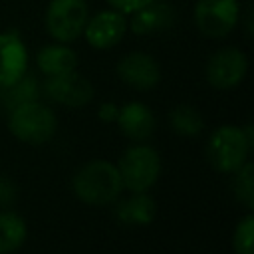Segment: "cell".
Listing matches in <instances>:
<instances>
[{"instance_id":"ffe728a7","label":"cell","mask_w":254,"mask_h":254,"mask_svg":"<svg viewBox=\"0 0 254 254\" xmlns=\"http://www.w3.org/2000/svg\"><path fill=\"white\" fill-rule=\"evenodd\" d=\"M252 236H254V216L248 212L234 226V232H232L234 254H252Z\"/></svg>"},{"instance_id":"7402d4cb","label":"cell","mask_w":254,"mask_h":254,"mask_svg":"<svg viewBox=\"0 0 254 254\" xmlns=\"http://www.w3.org/2000/svg\"><path fill=\"white\" fill-rule=\"evenodd\" d=\"M149 2H153V0H107V4L113 8V10H117V12H121V14H133V12H137L139 8H143V6H147Z\"/></svg>"},{"instance_id":"6da1fadb","label":"cell","mask_w":254,"mask_h":254,"mask_svg":"<svg viewBox=\"0 0 254 254\" xmlns=\"http://www.w3.org/2000/svg\"><path fill=\"white\" fill-rule=\"evenodd\" d=\"M71 189L81 202L103 206L119 196L123 183L117 165H111L109 161H91L73 175Z\"/></svg>"},{"instance_id":"3957f363","label":"cell","mask_w":254,"mask_h":254,"mask_svg":"<svg viewBox=\"0 0 254 254\" xmlns=\"http://www.w3.org/2000/svg\"><path fill=\"white\" fill-rule=\"evenodd\" d=\"M252 147L246 143L242 127L222 125L214 129L206 143V159L218 173H234L244 161Z\"/></svg>"},{"instance_id":"4fadbf2b","label":"cell","mask_w":254,"mask_h":254,"mask_svg":"<svg viewBox=\"0 0 254 254\" xmlns=\"http://www.w3.org/2000/svg\"><path fill=\"white\" fill-rule=\"evenodd\" d=\"M119 131L131 141H145L155 131V115L149 105L141 101H129L119 107L115 117Z\"/></svg>"},{"instance_id":"e0dca14e","label":"cell","mask_w":254,"mask_h":254,"mask_svg":"<svg viewBox=\"0 0 254 254\" xmlns=\"http://www.w3.org/2000/svg\"><path fill=\"white\" fill-rule=\"evenodd\" d=\"M38 97H40V85H38V79L30 73H24L14 83H10L6 87H0V99L6 105L8 111L22 105V103L36 101Z\"/></svg>"},{"instance_id":"d6986e66","label":"cell","mask_w":254,"mask_h":254,"mask_svg":"<svg viewBox=\"0 0 254 254\" xmlns=\"http://www.w3.org/2000/svg\"><path fill=\"white\" fill-rule=\"evenodd\" d=\"M234 177V194L238 198V202H242L244 208L252 210L254 208V181H252V173L254 167L250 161H244L236 171Z\"/></svg>"},{"instance_id":"ac0fdd59","label":"cell","mask_w":254,"mask_h":254,"mask_svg":"<svg viewBox=\"0 0 254 254\" xmlns=\"http://www.w3.org/2000/svg\"><path fill=\"white\" fill-rule=\"evenodd\" d=\"M169 125L177 135L196 137L204 129V119L196 107L181 103L169 111Z\"/></svg>"},{"instance_id":"52a82bcc","label":"cell","mask_w":254,"mask_h":254,"mask_svg":"<svg viewBox=\"0 0 254 254\" xmlns=\"http://www.w3.org/2000/svg\"><path fill=\"white\" fill-rule=\"evenodd\" d=\"M248 71V60L238 48H220L206 62V81L214 89L236 87Z\"/></svg>"},{"instance_id":"8fae6325","label":"cell","mask_w":254,"mask_h":254,"mask_svg":"<svg viewBox=\"0 0 254 254\" xmlns=\"http://www.w3.org/2000/svg\"><path fill=\"white\" fill-rule=\"evenodd\" d=\"M28 71V50L16 32L0 34V87L20 79Z\"/></svg>"},{"instance_id":"5b68a950","label":"cell","mask_w":254,"mask_h":254,"mask_svg":"<svg viewBox=\"0 0 254 254\" xmlns=\"http://www.w3.org/2000/svg\"><path fill=\"white\" fill-rule=\"evenodd\" d=\"M85 0H50L46 8V30L60 44L75 42L87 22Z\"/></svg>"},{"instance_id":"2e32d148","label":"cell","mask_w":254,"mask_h":254,"mask_svg":"<svg viewBox=\"0 0 254 254\" xmlns=\"http://www.w3.org/2000/svg\"><path fill=\"white\" fill-rule=\"evenodd\" d=\"M28 236L26 220L14 210L0 212V254L16 252Z\"/></svg>"},{"instance_id":"cb8c5ba5","label":"cell","mask_w":254,"mask_h":254,"mask_svg":"<svg viewBox=\"0 0 254 254\" xmlns=\"http://www.w3.org/2000/svg\"><path fill=\"white\" fill-rule=\"evenodd\" d=\"M244 26H246V34L250 36V34H252V8H248V14H246V22H244Z\"/></svg>"},{"instance_id":"44dd1931","label":"cell","mask_w":254,"mask_h":254,"mask_svg":"<svg viewBox=\"0 0 254 254\" xmlns=\"http://www.w3.org/2000/svg\"><path fill=\"white\" fill-rule=\"evenodd\" d=\"M18 196V189L14 181L6 175H0V206H10Z\"/></svg>"},{"instance_id":"9c48e42d","label":"cell","mask_w":254,"mask_h":254,"mask_svg":"<svg viewBox=\"0 0 254 254\" xmlns=\"http://www.w3.org/2000/svg\"><path fill=\"white\" fill-rule=\"evenodd\" d=\"M127 32V18L125 14L109 8V10H101L95 16L87 18L83 34L87 44L95 50H109L113 46H117L123 36Z\"/></svg>"},{"instance_id":"ba28073f","label":"cell","mask_w":254,"mask_h":254,"mask_svg":"<svg viewBox=\"0 0 254 254\" xmlns=\"http://www.w3.org/2000/svg\"><path fill=\"white\" fill-rule=\"evenodd\" d=\"M44 93L48 95V99H52L60 105L83 107L93 97V85L87 77H83L81 73H77L73 69L67 73L48 77L44 83Z\"/></svg>"},{"instance_id":"7c38bea8","label":"cell","mask_w":254,"mask_h":254,"mask_svg":"<svg viewBox=\"0 0 254 254\" xmlns=\"http://www.w3.org/2000/svg\"><path fill=\"white\" fill-rule=\"evenodd\" d=\"M177 20L175 8L165 0H153L131 14L129 28L137 36H151L169 30Z\"/></svg>"},{"instance_id":"277c9868","label":"cell","mask_w":254,"mask_h":254,"mask_svg":"<svg viewBox=\"0 0 254 254\" xmlns=\"http://www.w3.org/2000/svg\"><path fill=\"white\" fill-rule=\"evenodd\" d=\"M117 171L123 187L133 192H143L157 183L161 175V157L149 145H135L121 155Z\"/></svg>"},{"instance_id":"603a6c76","label":"cell","mask_w":254,"mask_h":254,"mask_svg":"<svg viewBox=\"0 0 254 254\" xmlns=\"http://www.w3.org/2000/svg\"><path fill=\"white\" fill-rule=\"evenodd\" d=\"M117 111H119V107H117L115 103H111V101H105V103H101V105H99V111H97V115H99V119H101V121H115V117H117Z\"/></svg>"},{"instance_id":"5bb4252c","label":"cell","mask_w":254,"mask_h":254,"mask_svg":"<svg viewBox=\"0 0 254 254\" xmlns=\"http://www.w3.org/2000/svg\"><path fill=\"white\" fill-rule=\"evenodd\" d=\"M115 216L121 224L129 226H147L157 216V204L153 196L143 192H133L129 198L121 200L115 206Z\"/></svg>"},{"instance_id":"9a60e30c","label":"cell","mask_w":254,"mask_h":254,"mask_svg":"<svg viewBox=\"0 0 254 254\" xmlns=\"http://www.w3.org/2000/svg\"><path fill=\"white\" fill-rule=\"evenodd\" d=\"M36 65L46 77H52V75L73 71L77 67V56L71 48H67V44L56 42V44L44 46L36 54Z\"/></svg>"},{"instance_id":"8992f818","label":"cell","mask_w":254,"mask_h":254,"mask_svg":"<svg viewBox=\"0 0 254 254\" xmlns=\"http://www.w3.org/2000/svg\"><path fill=\"white\" fill-rule=\"evenodd\" d=\"M240 20L238 0H196L194 24L206 38L228 36Z\"/></svg>"},{"instance_id":"30bf717a","label":"cell","mask_w":254,"mask_h":254,"mask_svg":"<svg viewBox=\"0 0 254 254\" xmlns=\"http://www.w3.org/2000/svg\"><path fill=\"white\" fill-rule=\"evenodd\" d=\"M115 71L123 83H127L133 89H139V91L153 89L161 81L159 62L145 52H131V54L123 56L117 62Z\"/></svg>"},{"instance_id":"7a4b0ae2","label":"cell","mask_w":254,"mask_h":254,"mask_svg":"<svg viewBox=\"0 0 254 254\" xmlns=\"http://www.w3.org/2000/svg\"><path fill=\"white\" fill-rule=\"evenodd\" d=\"M56 127H58V119L54 111L48 105L40 103L38 99L10 109L8 129L22 143L28 145L48 143L54 137Z\"/></svg>"}]
</instances>
